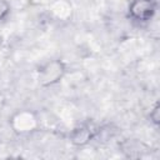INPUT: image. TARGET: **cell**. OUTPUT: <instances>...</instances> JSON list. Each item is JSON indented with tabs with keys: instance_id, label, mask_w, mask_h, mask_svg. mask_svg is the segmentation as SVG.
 Returning <instances> with one entry per match:
<instances>
[{
	"instance_id": "cell-1",
	"label": "cell",
	"mask_w": 160,
	"mask_h": 160,
	"mask_svg": "<svg viewBox=\"0 0 160 160\" xmlns=\"http://www.w3.org/2000/svg\"><path fill=\"white\" fill-rule=\"evenodd\" d=\"M130 11L138 19H148L154 11V5L150 0H135Z\"/></svg>"
},
{
	"instance_id": "cell-2",
	"label": "cell",
	"mask_w": 160,
	"mask_h": 160,
	"mask_svg": "<svg viewBox=\"0 0 160 160\" xmlns=\"http://www.w3.org/2000/svg\"><path fill=\"white\" fill-rule=\"evenodd\" d=\"M6 10H8L6 4H5V2H2V1L0 0V19H1V18H2V15L6 12Z\"/></svg>"
}]
</instances>
